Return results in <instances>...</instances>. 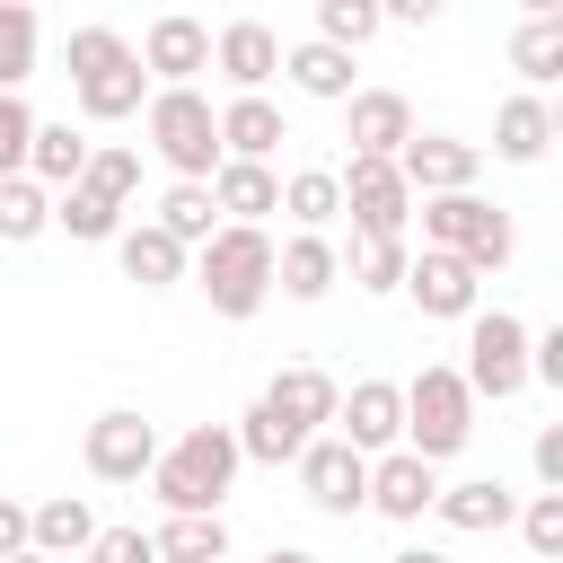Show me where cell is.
<instances>
[{"label":"cell","mask_w":563,"mask_h":563,"mask_svg":"<svg viewBox=\"0 0 563 563\" xmlns=\"http://www.w3.org/2000/svg\"><path fill=\"white\" fill-rule=\"evenodd\" d=\"M238 440H229V422H194L185 440H167L158 449V466H150V493L167 501V519H211L220 501H229V484H238Z\"/></svg>","instance_id":"cell-1"},{"label":"cell","mask_w":563,"mask_h":563,"mask_svg":"<svg viewBox=\"0 0 563 563\" xmlns=\"http://www.w3.org/2000/svg\"><path fill=\"white\" fill-rule=\"evenodd\" d=\"M70 106L88 123H132L150 106V70L114 26H70Z\"/></svg>","instance_id":"cell-2"},{"label":"cell","mask_w":563,"mask_h":563,"mask_svg":"<svg viewBox=\"0 0 563 563\" xmlns=\"http://www.w3.org/2000/svg\"><path fill=\"white\" fill-rule=\"evenodd\" d=\"M194 290L211 299V317L246 325L264 299H273V238L264 229H211V246H194Z\"/></svg>","instance_id":"cell-3"},{"label":"cell","mask_w":563,"mask_h":563,"mask_svg":"<svg viewBox=\"0 0 563 563\" xmlns=\"http://www.w3.org/2000/svg\"><path fill=\"white\" fill-rule=\"evenodd\" d=\"M141 132H150V150H158V167L176 185H211V167H220V106L202 88H150Z\"/></svg>","instance_id":"cell-4"},{"label":"cell","mask_w":563,"mask_h":563,"mask_svg":"<svg viewBox=\"0 0 563 563\" xmlns=\"http://www.w3.org/2000/svg\"><path fill=\"white\" fill-rule=\"evenodd\" d=\"M413 211H422V246L457 255L475 282L519 255V220H510L501 202H484V194H431V202H413Z\"/></svg>","instance_id":"cell-5"},{"label":"cell","mask_w":563,"mask_h":563,"mask_svg":"<svg viewBox=\"0 0 563 563\" xmlns=\"http://www.w3.org/2000/svg\"><path fill=\"white\" fill-rule=\"evenodd\" d=\"M466 440H475V396H466V378H457L449 361H422V369L405 378V440H396V449H413L422 466H449Z\"/></svg>","instance_id":"cell-6"},{"label":"cell","mask_w":563,"mask_h":563,"mask_svg":"<svg viewBox=\"0 0 563 563\" xmlns=\"http://www.w3.org/2000/svg\"><path fill=\"white\" fill-rule=\"evenodd\" d=\"M528 334L537 325H519L510 308H475L466 317V361H457V378H466V396L484 405H510L519 387H528Z\"/></svg>","instance_id":"cell-7"},{"label":"cell","mask_w":563,"mask_h":563,"mask_svg":"<svg viewBox=\"0 0 563 563\" xmlns=\"http://www.w3.org/2000/svg\"><path fill=\"white\" fill-rule=\"evenodd\" d=\"M334 185H343V211H352L361 246H369V238H405V229H413V194H405L396 158H343V167H334Z\"/></svg>","instance_id":"cell-8"},{"label":"cell","mask_w":563,"mask_h":563,"mask_svg":"<svg viewBox=\"0 0 563 563\" xmlns=\"http://www.w3.org/2000/svg\"><path fill=\"white\" fill-rule=\"evenodd\" d=\"M396 176H405V194H413V202H431V194H475V176H484V141L413 132V141L396 150Z\"/></svg>","instance_id":"cell-9"},{"label":"cell","mask_w":563,"mask_h":563,"mask_svg":"<svg viewBox=\"0 0 563 563\" xmlns=\"http://www.w3.org/2000/svg\"><path fill=\"white\" fill-rule=\"evenodd\" d=\"M79 457H88V475H97V484H150V466H158V431H150V413L114 405V413H97V422H88Z\"/></svg>","instance_id":"cell-10"},{"label":"cell","mask_w":563,"mask_h":563,"mask_svg":"<svg viewBox=\"0 0 563 563\" xmlns=\"http://www.w3.org/2000/svg\"><path fill=\"white\" fill-rule=\"evenodd\" d=\"M299 493H308L325 519H361V510H369V457L343 449L334 431H317V440L299 449Z\"/></svg>","instance_id":"cell-11"},{"label":"cell","mask_w":563,"mask_h":563,"mask_svg":"<svg viewBox=\"0 0 563 563\" xmlns=\"http://www.w3.org/2000/svg\"><path fill=\"white\" fill-rule=\"evenodd\" d=\"M334 440L361 449V457H387V449L405 440V387H396V378H352V387L334 396Z\"/></svg>","instance_id":"cell-12"},{"label":"cell","mask_w":563,"mask_h":563,"mask_svg":"<svg viewBox=\"0 0 563 563\" xmlns=\"http://www.w3.org/2000/svg\"><path fill=\"white\" fill-rule=\"evenodd\" d=\"M132 53H141L150 88H194V79L211 70V26L185 18V9H167V18H150V35H141Z\"/></svg>","instance_id":"cell-13"},{"label":"cell","mask_w":563,"mask_h":563,"mask_svg":"<svg viewBox=\"0 0 563 563\" xmlns=\"http://www.w3.org/2000/svg\"><path fill=\"white\" fill-rule=\"evenodd\" d=\"M413 132H422V123H413V97H405V88H352V97H343V141H352V158H396Z\"/></svg>","instance_id":"cell-14"},{"label":"cell","mask_w":563,"mask_h":563,"mask_svg":"<svg viewBox=\"0 0 563 563\" xmlns=\"http://www.w3.org/2000/svg\"><path fill=\"white\" fill-rule=\"evenodd\" d=\"M211 70H220L238 97H264V88L282 79V35H273L264 18H229V26L211 35Z\"/></svg>","instance_id":"cell-15"},{"label":"cell","mask_w":563,"mask_h":563,"mask_svg":"<svg viewBox=\"0 0 563 563\" xmlns=\"http://www.w3.org/2000/svg\"><path fill=\"white\" fill-rule=\"evenodd\" d=\"M405 299L422 308V317H449V325H466L475 308H484V282L457 264V255H440V246H422L413 264H405Z\"/></svg>","instance_id":"cell-16"},{"label":"cell","mask_w":563,"mask_h":563,"mask_svg":"<svg viewBox=\"0 0 563 563\" xmlns=\"http://www.w3.org/2000/svg\"><path fill=\"white\" fill-rule=\"evenodd\" d=\"M431 501H440V466H422L413 449H387V457H369V510H378V519L413 528Z\"/></svg>","instance_id":"cell-17"},{"label":"cell","mask_w":563,"mask_h":563,"mask_svg":"<svg viewBox=\"0 0 563 563\" xmlns=\"http://www.w3.org/2000/svg\"><path fill=\"white\" fill-rule=\"evenodd\" d=\"M334 282H343V246H334V238H299V229H290V238L273 246V290H282V299L317 308Z\"/></svg>","instance_id":"cell-18"},{"label":"cell","mask_w":563,"mask_h":563,"mask_svg":"<svg viewBox=\"0 0 563 563\" xmlns=\"http://www.w3.org/2000/svg\"><path fill=\"white\" fill-rule=\"evenodd\" d=\"M334 396H343V387H334L317 361H290V369H273V378H264V396H255V405H273L290 431H308V440H317V431L334 422Z\"/></svg>","instance_id":"cell-19"},{"label":"cell","mask_w":563,"mask_h":563,"mask_svg":"<svg viewBox=\"0 0 563 563\" xmlns=\"http://www.w3.org/2000/svg\"><path fill=\"white\" fill-rule=\"evenodd\" d=\"M97 545V510L79 493H53V501H26V554L44 563H79Z\"/></svg>","instance_id":"cell-20"},{"label":"cell","mask_w":563,"mask_h":563,"mask_svg":"<svg viewBox=\"0 0 563 563\" xmlns=\"http://www.w3.org/2000/svg\"><path fill=\"white\" fill-rule=\"evenodd\" d=\"M282 141H290V123H282L273 97H229V106H220V158H238V167H273Z\"/></svg>","instance_id":"cell-21"},{"label":"cell","mask_w":563,"mask_h":563,"mask_svg":"<svg viewBox=\"0 0 563 563\" xmlns=\"http://www.w3.org/2000/svg\"><path fill=\"white\" fill-rule=\"evenodd\" d=\"M211 211H220L229 229H264V220L282 211V176H273V167H238V158H220V167H211Z\"/></svg>","instance_id":"cell-22"},{"label":"cell","mask_w":563,"mask_h":563,"mask_svg":"<svg viewBox=\"0 0 563 563\" xmlns=\"http://www.w3.org/2000/svg\"><path fill=\"white\" fill-rule=\"evenodd\" d=\"M114 264H123V282H141V290H176V282L194 273V255H185L167 229H150V220L114 229Z\"/></svg>","instance_id":"cell-23"},{"label":"cell","mask_w":563,"mask_h":563,"mask_svg":"<svg viewBox=\"0 0 563 563\" xmlns=\"http://www.w3.org/2000/svg\"><path fill=\"white\" fill-rule=\"evenodd\" d=\"M457 537H493V528H510L519 519V493L501 484V475H466V484H440V501H431Z\"/></svg>","instance_id":"cell-24"},{"label":"cell","mask_w":563,"mask_h":563,"mask_svg":"<svg viewBox=\"0 0 563 563\" xmlns=\"http://www.w3.org/2000/svg\"><path fill=\"white\" fill-rule=\"evenodd\" d=\"M545 150H554V106H545V97H528V88H519V97H501V106H493V158L537 167Z\"/></svg>","instance_id":"cell-25"},{"label":"cell","mask_w":563,"mask_h":563,"mask_svg":"<svg viewBox=\"0 0 563 563\" xmlns=\"http://www.w3.org/2000/svg\"><path fill=\"white\" fill-rule=\"evenodd\" d=\"M510 70L528 79V97L563 79V0H528V26L510 35Z\"/></svg>","instance_id":"cell-26"},{"label":"cell","mask_w":563,"mask_h":563,"mask_svg":"<svg viewBox=\"0 0 563 563\" xmlns=\"http://www.w3.org/2000/svg\"><path fill=\"white\" fill-rule=\"evenodd\" d=\"M282 79L299 88V97H317V106H343L361 79H352V53H334V44H282Z\"/></svg>","instance_id":"cell-27"},{"label":"cell","mask_w":563,"mask_h":563,"mask_svg":"<svg viewBox=\"0 0 563 563\" xmlns=\"http://www.w3.org/2000/svg\"><path fill=\"white\" fill-rule=\"evenodd\" d=\"M88 132L79 123H35V141H26V185H44V194H70L79 185V167H88Z\"/></svg>","instance_id":"cell-28"},{"label":"cell","mask_w":563,"mask_h":563,"mask_svg":"<svg viewBox=\"0 0 563 563\" xmlns=\"http://www.w3.org/2000/svg\"><path fill=\"white\" fill-rule=\"evenodd\" d=\"M282 220H290L299 238H325V229L343 220V185H334V167H290V176H282Z\"/></svg>","instance_id":"cell-29"},{"label":"cell","mask_w":563,"mask_h":563,"mask_svg":"<svg viewBox=\"0 0 563 563\" xmlns=\"http://www.w3.org/2000/svg\"><path fill=\"white\" fill-rule=\"evenodd\" d=\"M229 440H238L246 466H299V449H308V431H290L273 405H246V413L229 422Z\"/></svg>","instance_id":"cell-30"},{"label":"cell","mask_w":563,"mask_h":563,"mask_svg":"<svg viewBox=\"0 0 563 563\" xmlns=\"http://www.w3.org/2000/svg\"><path fill=\"white\" fill-rule=\"evenodd\" d=\"M150 229H167L185 255H194V246H211V229H220L211 185H167V194H158V211H150Z\"/></svg>","instance_id":"cell-31"},{"label":"cell","mask_w":563,"mask_h":563,"mask_svg":"<svg viewBox=\"0 0 563 563\" xmlns=\"http://www.w3.org/2000/svg\"><path fill=\"white\" fill-rule=\"evenodd\" d=\"M150 554L158 563H229V519L211 510V519H167V528H150Z\"/></svg>","instance_id":"cell-32"},{"label":"cell","mask_w":563,"mask_h":563,"mask_svg":"<svg viewBox=\"0 0 563 563\" xmlns=\"http://www.w3.org/2000/svg\"><path fill=\"white\" fill-rule=\"evenodd\" d=\"M79 185H88L97 202L132 211V194H141V150H123V141H97V150H88V167H79Z\"/></svg>","instance_id":"cell-33"},{"label":"cell","mask_w":563,"mask_h":563,"mask_svg":"<svg viewBox=\"0 0 563 563\" xmlns=\"http://www.w3.org/2000/svg\"><path fill=\"white\" fill-rule=\"evenodd\" d=\"M53 229H62V238H79V246H114L123 211H114V202H97L88 185H70V194H53Z\"/></svg>","instance_id":"cell-34"},{"label":"cell","mask_w":563,"mask_h":563,"mask_svg":"<svg viewBox=\"0 0 563 563\" xmlns=\"http://www.w3.org/2000/svg\"><path fill=\"white\" fill-rule=\"evenodd\" d=\"M44 229H53V194L26 185V176H9L0 185V246H35Z\"/></svg>","instance_id":"cell-35"},{"label":"cell","mask_w":563,"mask_h":563,"mask_svg":"<svg viewBox=\"0 0 563 563\" xmlns=\"http://www.w3.org/2000/svg\"><path fill=\"white\" fill-rule=\"evenodd\" d=\"M35 9L26 0H0V97H18L26 88V70H35Z\"/></svg>","instance_id":"cell-36"},{"label":"cell","mask_w":563,"mask_h":563,"mask_svg":"<svg viewBox=\"0 0 563 563\" xmlns=\"http://www.w3.org/2000/svg\"><path fill=\"white\" fill-rule=\"evenodd\" d=\"M378 26H387L378 0H317V44H334V53H361Z\"/></svg>","instance_id":"cell-37"},{"label":"cell","mask_w":563,"mask_h":563,"mask_svg":"<svg viewBox=\"0 0 563 563\" xmlns=\"http://www.w3.org/2000/svg\"><path fill=\"white\" fill-rule=\"evenodd\" d=\"M405 264H413V246H405V238H369V246H352V282H361L369 299L405 290Z\"/></svg>","instance_id":"cell-38"},{"label":"cell","mask_w":563,"mask_h":563,"mask_svg":"<svg viewBox=\"0 0 563 563\" xmlns=\"http://www.w3.org/2000/svg\"><path fill=\"white\" fill-rule=\"evenodd\" d=\"M519 537H528V554H563V493H528L519 501Z\"/></svg>","instance_id":"cell-39"},{"label":"cell","mask_w":563,"mask_h":563,"mask_svg":"<svg viewBox=\"0 0 563 563\" xmlns=\"http://www.w3.org/2000/svg\"><path fill=\"white\" fill-rule=\"evenodd\" d=\"M26 141H35V106L26 97H0V185L26 176Z\"/></svg>","instance_id":"cell-40"},{"label":"cell","mask_w":563,"mask_h":563,"mask_svg":"<svg viewBox=\"0 0 563 563\" xmlns=\"http://www.w3.org/2000/svg\"><path fill=\"white\" fill-rule=\"evenodd\" d=\"M88 563H158V554H150V528H97Z\"/></svg>","instance_id":"cell-41"},{"label":"cell","mask_w":563,"mask_h":563,"mask_svg":"<svg viewBox=\"0 0 563 563\" xmlns=\"http://www.w3.org/2000/svg\"><path fill=\"white\" fill-rule=\"evenodd\" d=\"M528 466H537V484H545V493H563V422H545V431L528 440Z\"/></svg>","instance_id":"cell-42"},{"label":"cell","mask_w":563,"mask_h":563,"mask_svg":"<svg viewBox=\"0 0 563 563\" xmlns=\"http://www.w3.org/2000/svg\"><path fill=\"white\" fill-rule=\"evenodd\" d=\"M528 378H545V387H563V325H545V334H528Z\"/></svg>","instance_id":"cell-43"},{"label":"cell","mask_w":563,"mask_h":563,"mask_svg":"<svg viewBox=\"0 0 563 563\" xmlns=\"http://www.w3.org/2000/svg\"><path fill=\"white\" fill-rule=\"evenodd\" d=\"M9 554H26V501L0 493V563H9Z\"/></svg>","instance_id":"cell-44"},{"label":"cell","mask_w":563,"mask_h":563,"mask_svg":"<svg viewBox=\"0 0 563 563\" xmlns=\"http://www.w3.org/2000/svg\"><path fill=\"white\" fill-rule=\"evenodd\" d=\"M387 563H449V554H431V545H405V554H387Z\"/></svg>","instance_id":"cell-45"},{"label":"cell","mask_w":563,"mask_h":563,"mask_svg":"<svg viewBox=\"0 0 563 563\" xmlns=\"http://www.w3.org/2000/svg\"><path fill=\"white\" fill-rule=\"evenodd\" d=\"M264 563H317V554H308V545H273Z\"/></svg>","instance_id":"cell-46"},{"label":"cell","mask_w":563,"mask_h":563,"mask_svg":"<svg viewBox=\"0 0 563 563\" xmlns=\"http://www.w3.org/2000/svg\"><path fill=\"white\" fill-rule=\"evenodd\" d=\"M9 563H44V554H9Z\"/></svg>","instance_id":"cell-47"},{"label":"cell","mask_w":563,"mask_h":563,"mask_svg":"<svg viewBox=\"0 0 563 563\" xmlns=\"http://www.w3.org/2000/svg\"><path fill=\"white\" fill-rule=\"evenodd\" d=\"M79 563H88V554H79Z\"/></svg>","instance_id":"cell-48"}]
</instances>
